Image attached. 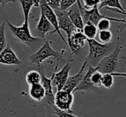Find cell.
I'll return each mask as SVG.
<instances>
[{"label": "cell", "mask_w": 126, "mask_h": 117, "mask_svg": "<svg viewBox=\"0 0 126 117\" xmlns=\"http://www.w3.org/2000/svg\"><path fill=\"white\" fill-rule=\"evenodd\" d=\"M4 22H5V24H7L9 27L10 31L12 33L15 40H16L17 41L25 44L30 47H33L41 40H42V39L37 38L31 34L29 20H24L23 24L20 26H16L12 24L9 20H5Z\"/></svg>", "instance_id": "6da1fadb"}, {"label": "cell", "mask_w": 126, "mask_h": 117, "mask_svg": "<svg viewBox=\"0 0 126 117\" xmlns=\"http://www.w3.org/2000/svg\"><path fill=\"white\" fill-rule=\"evenodd\" d=\"M86 43L89 47V53L86 59L88 65L96 67L102 59L112 52V46L109 44H101L98 40H87Z\"/></svg>", "instance_id": "7a4b0ae2"}, {"label": "cell", "mask_w": 126, "mask_h": 117, "mask_svg": "<svg viewBox=\"0 0 126 117\" xmlns=\"http://www.w3.org/2000/svg\"><path fill=\"white\" fill-rule=\"evenodd\" d=\"M52 42L47 40H44V43L38 50L33 54L30 56V65H36L41 69V65L49 58H55L59 60L60 58L62 57L63 54H65L66 48L64 47L61 51L54 50L51 46Z\"/></svg>", "instance_id": "3957f363"}, {"label": "cell", "mask_w": 126, "mask_h": 117, "mask_svg": "<svg viewBox=\"0 0 126 117\" xmlns=\"http://www.w3.org/2000/svg\"><path fill=\"white\" fill-rule=\"evenodd\" d=\"M124 49V46L123 43L121 42L119 37L117 38V42H116V46L114 47L113 52H111L110 54L105 56L104 59L100 60L98 63V67H99V72L101 73H113L116 72L118 65L119 62V57H120L121 52Z\"/></svg>", "instance_id": "277c9868"}, {"label": "cell", "mask_w": 126, "mask_h": 117, "mask_svg": "<svg viewBox=\"0 0 126 117\" xmlns=\"http://www.w3.org/2000/svg\"><path fill=\"white\" fill-rule=\"evenodd\" d=\"M74 102V94L66 91H58L54 94V105L57 109L61 111L73 112L71 108Z\"/></svg>", "instance_id": "5b68a950"}, {"label": "cell", "mask_w": 126, "mask_h": 117, "mask_svg": "<svg viewBox=\"0 0 126 117\" xmlns=\"http://www.w3.org/2000/svg\"><path fill=\"white\" fill-rule=\"evenodd\" d=\"M39 7H40V9H41V13H42V14L45 16V17L47 18V21L49 22V23L52 25L53 28H54V31L51 33V35H53V34H54V33L58 34L60 38L64 42L65 46H67V40L64 38V36L62 35L61 32L59 30L58 20H57V16H56V15H55V12L47 5L46 0H39Z\"/></svg>", "instance_id": "8992f818"}, {"label": "cell", "mask_w": 126, "mask_h": 117, "mask_svg": "<svg viewBox=\"0 0 126 117\" xmlns=\"http://www.w3.org/2000/svg\"><path fill=\"white\" fill-rule=\"evenodd\" d=\"M59 64L55 66V70L51 75V78H52V85L53 87H55L58 91H61L65 85L66 82H67V78L70 75V71L72 69L73 64L70 62H67L64 65V66L61 69L60 71H57Z\"/></svg>", "instance_id": "52a82bcc"}, {"label": "cell", "mask_w": 126, "mask_h": 117, "mask_svg": "<svg viewBox=\"0 0 126 117\" xmlns=\"http://www.w3.org/2000/svg\"><path fill=\"white\" fill-rule=\"evenodd\" d=\"M54 11L55 12V15H56V16H57L59 30L61 32L63 31L64 33L67 34V39H69L71 35H72L74 31H76V30H78V29H76L75 27H74V24L72 23V22L70 21L68 16H67V11H61L60 10H56V11Z\"/></svg>", "instance_id": "ba28073f"}, {"label": "cell", "mask_w": 126, "mask_h": 117, "mask_svg": "<svg viewBox=\"0 0 126 117\" xmlns=\"http://www.w3.org/2000/svg\"><path fill=\"white\" fill-rule=\"evenodd\" d=\"M86 41H87V40L85 37V35H83L81 30H76V31H74L71 35L70 38L67 40V46L70 48L71 55L78 53V52L81 48L85 47V46L86 45Z\"/></svg>", "instance_id": "9c48e42d"}, {"label": "cell", "mask_w": 126, "mask_h": 117, "mask_svg": "<svg viewBox=\"0 0 126 117\" xmlns=\"http://www.w3.org/2000/svg\"><path fill=\"white\" fill-rule=\"evenodd\" d=\"M77 4L79 8V11H80V15L82 16V19L84 23H91L93 25L96 26L97 23H98V21H100L103 18H107L110 16H104L100 13V11H98V7H95L93 9L91 10H86L80 5L79 0L77 1Z\"/></svg>", "instance_id": "30bf717a"}, {"label": "cell", "mask_w": 126, "mask_h": 117, "mask_svg": "<svg viewBox=\"0 0 126 117\" xmlns=\"http://www.w3.org/2000/svg\"><path fill=\"white\" fill-rule=\"evenodd\" d=\"M87 65H88L87 62L85 60V61L83 62L82 65H81L79 72H78L76 74H74V75L69 76L67 82H66L65 85H64V87H63V89H62L63 91L74 93V90L76 89V87L79 85V83H80L81 80H82L83 77H84V75H85V71H86V68H87Z\"/></svg>", "instance_id": "8fae6325"}, {"label": "cell", "mask_w": 126, "mask_h": 117, "mask_svg": "<svg viewBox=\"0 0 126 117\" xmlns=\"http://www.w3.org/2000/svg\"><path fill=\"white\" fill-rule=\"evenodd\" d=\"M96 70H99L98 65H97L96 67L87 65L86 72L85 73L81 82L79 83V85L76 87V89L74 90L73 94H74V93H76V92H79V91H98V89L95 88L91 83V75H92V73Z\"/></svg>", "instance_id": "7c38bea8"}, {"label": "cell", "mask_w": 126, "mask_h": 117, "mask_svg": "<svg viewBox=\"0 0 126 117\" xmlns=\"http://www.w3.org/2000/svg\"><path fill=\"white\" fill-rule=\"evenodd\" d=\"M53 31H54V28H53L52 25L49 23L45 16L42 13H41L38 23H37V26L35 27V37L45 40L46 35H49V34L51 35Z\"/></svg>", "instance_id": "4fadbf2b"}, {"label": "cell", "mask_w": 126, "mask_h": 117, "mask_svg": "<svg viewBox=\"0 0 126 117\" xmlns=\"http://www.w3.org/2000/svg\"><path fill=\"white\" fill-rule=\"evenodd\" d=\"M0 64L7 65H22V61L16 52L10 46H6V47L0 52Z\"/></svg>", "instance_id": "5bb4252c"}, {"label": "cell", "mask_w": 126, "mask_h": 117, "mask_svg": "<svg viewBox=\"0 0 126 117\" xmlns=\"http://www.w3.org/2000/svg\"><path fill=\"white\" fill-rule=\"evenodd\" d=\"M41 76H42V79H41V84L42 85L45 91V101L49 106L52 108L54 107V93L53 91V85H52V78H47L43 72H41Z\"/></svg>", "instance_id": "9a60e30c"}, {"label": "cell", "mask_w": 126, "mask_h": 117, "mask_svg": "<svg viewBox=\"0 0 126 117\" xmlns=\"http://www.w3.org/2000/svg\"><path fill=\"white\" fill-rule=\"evenodd\" d=\"M67 12L69 19L72 22L76 29L82 30L83 26H84V22H83L82 16L80 15V11H79V8L77 4V1Z\"/></svg>", "instance_id": "2e32d148"}, {"label": "cell", "mask_w": 126, "mask_h": 117, "mask_svg": "<svg viewBox=\"0 0 126 117\" xmlns=\"http://www.w3.org/2000/svg\"><path fill=\"white\" fill-rule=\"evenodd\" d=\"M103 8H105L106 10H110L114 12L122 14L123 16L126 15L125 11L123 8L121 2L119 0H101L99 5H98V11H101Z\"/></svg>", "instance_id": "e0dca14e"}, {"label": "cell", "mask_w": 126, "mask_h": 117, "mask_svg": "<svg viewBox=\"0 0 126 117\" xmlns=\"http://www.w3.org/2000/svg\"><path fill=\"white\" fill-rule=\"evenodd\" d=\"M29 95L35 102H41L45 97V91L41 84L29 86Z\"/></svg>", "instance_id": "ac0fdd59"}, {"label": "cell", "mask_w": 126, "mask_h": 117, "mask_svg": "<svg viewBox=\"0 0 126 117\" xmlns=\"http://www.w3.org/2000/svg\"><path fill=\"white\" fill-rule=\"evenodd\" d=\"M115 77H125V72H113V73L103 74L101 78V86L105 87V89H110L113 86Z\"/></svg>", "instance_id": "d6986e66"}, {"label": "cell", "mask_w": 126, "mask_h": 117, "mask_svg": "<svg viewBox=\"0 0 126 117\" xmlns=\"http://www.w3.org/2000/svg\"><path fill=\"white\" fill-rule=\"evenodd\" d=\"M22 6V11H23V17L24 20H29L30 15V11H31L33 7H38L39 6V0H30V1H26V0H20L18 1Z\"/></svg>", "instance_id": "ffe728a7"}, {"label": "cell", "mask_w": 126, "mask_h": 117, "mask_svg": "<svg viewBox=\"0 0 126 117\" xmlns=\"http://www.w3.org/2000/svg\"><path fill=\"white\" fill-rule=\"evenodd\" d=\"M81 32L85 35L86 40H94L98 35V29H97L96 26L91 23H84Z\"/></svg>", "instance_id": "44dd1931"}, {"label": "cell", "mask_w": 126, "mask_h": 117, "mask_svg": "<svg viewBox=\"0 0 126 117\" xmlns=\"http://www.w3.org/2000/svg\"><path fill=\"white\" fill-rule=\"evenodd\" d=\"M27 84L30 85H33V84H41V79H42V76H41V72L36 70H30L26 73L25 76Z\"/></svg>", "instance_id": "7402d4cb"}, {"label": "cell", "mask_w": 126, "mask_h": 117, "mask_svg": "<svg viewBox=\"0 0 126 117\" xmlns=\"http://www.w3.org/2000/svg\"><path fill=\"white\" fill-rule=\"evenodd\" d=\"M97 36L98 37V42L101 44H109L111 41L113 34L110 30H105L98 32Z\"/></svg>", "instance_id": "603a6c76"}, {"label": "cell", "mask_w": 126, "mask_h": 117, "mask_svg": "<svg viewBox=\"0 0 126 117\" xmlns=\"http://www.w3.org/2000/svg\"><path fill=\"white\" fill-rule=\"evenodd\" d=\"M102 76H103V73H101L98 70L94 71L91 75V83L97 89H99L101 87Z\"/></svg>", "instance_id": "cb8c5ba5"}, {"label": "cell", "mask_w": 126, "mask_h": 117, "mask_svg": "<svg viewBox=\"0 0 126 117\" xmlns=\"http://www.w3.org/2000/svg\"><path fill=\"white\" fill-rule=\"evenodd\" d=\"M7 46L5 37V22L0 24V52H2Z\"/></svg>", "instance_id": "d4e9b609"}, {"label": "cell", "mask_w": 126, "mask_h": 117, "mask_svg": "<svg viewBox=\"0 0 126 117\" xmlns=\"http://www.w3.org/2000/svg\"><path fill=\"white\" fill-rule=\"evenodd\" d=\"M101 0H82L79 1L80 5L86 10H91L95 7H98Z\"/></svg>", "instance_id": "484cf974"}, {"label": "cell", "mask_w": 126, "mask_h": 117, "mask_svg": "<svg viewBox=\"0 0 126 117\" xmlns=\"http://www.w3.org/2000/svg\"><path fill=\"white\" fill-rule=\"evenodd\" d=\"M77 0H60L59 10L61 11H67L74 4Z\"/></svg>", "instance_id": "4316f807"}, {"label": "cell", "mask_w": 126, "mask_h": 117, "mask_svg": "<svg viewBox=\"0 0 126 117\" xmlns=\"http://www.w3.org/2000/svg\"><path fill=\"white\" fill-rule=\"evenodd\" d=\"M53 113H54L58 117H84V116H76V115H73V112H67V111H61L55 108V107H52Z\"/></svg>", "instance_id": "83f0119b"}, {"label": "cell", "mask_w": 126, "mask_h": 117, "mask_svg": "<svg viewBox=\"0 0 126 117\" xmlns=\"http://www.w3.org/2000/svg\"><path fill=\"white\" fill-rule=\"evenodd\" d=\"M47 4L53 11H56L59 10V5H60V0H46Z\"/></svg>", "instance_id": "f1b7e54d"}, {"label": "cell", "mask_w": 126, "mask_h": 117, "mask_svg": "<svg viewBox=\"0 0 126 117\" xmlns=\"http://www.w3.org/2000/svg\"><path fill=\"white\" fill-rule=\"evenodd\" d=\"M15 1H10V0H0V4H2L3 6H4L5 4H9V3H14Z\"/></svg>", "instance_id": "f546056e"}]
</instances>
